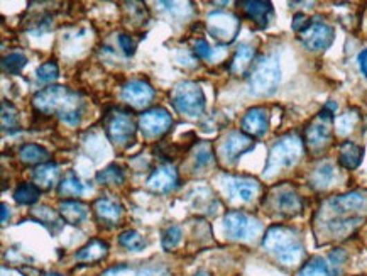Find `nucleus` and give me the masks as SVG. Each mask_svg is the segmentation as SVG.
Here are the masks:
<instances>
[{"label":"nucleus","instance_id":"nucleus-1","mask_svg":"<svg viewBox=\"0 0 367 276\" xmlns=\"http://www.w3.org/2000/svg\"><path fill=\"white\" fill-rule=\"evenodd\" d=\"M36 111L46 116H58L68 126H78L83 117V98L80 93L71 92L68 86L49 85L32 97Z\"/></svg>","mask_w":367,"mask_h":276},{"label":"nucleus","instance_id":"nucleus-2","mask_svg":"<svg viewBox=\"0 0 367 276\" xmlns=\"http://www.w3.org/2000/svg\"><path fill=\"white\" fill-rule=\"evenodd\" d=\"M263 248L285 266L300 263L303 256V244L298 232L288 226H271L263 239Z\"/></svg>","mask_w":367,"mask_h":276},{"label":"nucleus","instance_id":"nucleus-3","mask_svg":"<svg viewBox=\"0 0 367 276\" xmlns=\"http://www.w3.org/2000/svg\"><path fill=\"white\" fill-rule=\"evenodd\" d=\"M303 156V141L298 134H286L274 142L270 151L264 178H274L279 172L291 168Z\"/></svg>","mask_w":367,"mask_h":276},{"label":"nucleus","instance_id":"nucleus-4","mask_svg":"<svg viewBox=\"0 0 367 276\" xmlns=\"http://www.w3.org/2000/svg\"><path fill=\"white\" fill-rule=\"evenodd\" d=\"M281 82V65L279 56L270 55L259 58L249 77V89L256 97H270L278 90Z\"/></svg>","mask_w":367,"mask_h":276},{"label":"nucleus","instance_id":"nucleus-5","mask_svg":"<svg viewBox=\"0 0 367 276\" xmlns=\"http://www.w3.org/2000/svg\"><path fill=\"white\" fill-rule=\"evenodd\" d=\"M205 102V93H203L202 86L195 82H180L171 92L173 107L181 116L191 117V119L203 114Z\"/></svg>","mask_w":367,"mask_h":276},{"label":"nucleus","instance_id":"nucleus-6","mask_svg":"<svg viewBox=\"0 0 367 276\" xmlns=\"http://www.w3.org/2000/svg\"><path fill=\"white\" fill-rule=\"evenodd\" d=\"M337 111L335 102H328L317 119L306 127L305 136H306V145L312 151H321L323 147L328 146V142L332 141V129L330 124L334 122V114Z\"/></svg>","mask_w":367,"mask_h":276},{"label":"nucleus","instance_id":"nucleus-7","mask_svg":"<svg viewBox=\"0 0 367 276\" xmlns=\"http://www.w3.org/2000/svg\"><path fill=\"white\" fill-rule=\"evenodd\" d=\"M224 229L227 236L232 237V239L251 241L259 236L261 230H263V224L245 212L230 210L224 217Z\"/></svg>","mask_w":367,"mask_h":276},{"label":"nucleus","instance_id":"nucleus-8","mask_svg":"<svg viewBox=\"0 0 367 276\" xmlns=\"http://www.w3.org/2000/svg\"><path fill=\"white\" fill-rule=\"evenodd\" d=\"M208 31L220 43L229 44L237 37L241 29V19L236 14L225 12V10H215L207 17Z\"/></svg>","mask_w":367,"mask_h":276},{"label":"nucleus","instance_id":"nucleus-9","mask_svg":"<svg viewBox=\"0 0 367 276\" xmlns=\"http://www.w3.org/2000/svg\"><path fill=\"white\" fill-rule=\"evenodd\" d=\"M105 132H107V138L117 146H127L135 141L134 120L126 112L117 111L112 116H109Z\"/></svg>","mask_w":367,"mask_h":276},{"label":"nucleus","instance_id":"nucleus-10","mask_svg":"<svg viewBox=\"0 0 367 276\" xmlns=\"http://www.w3.org/2000/svg\"><path fill=\"white\" fill-rule=\"evenodd\" d=\"M270 203L276 210V214L283 215V217H293L303 209V200H301L300 194L290 185L272 188L270 194Z\"/></svg>","mask_w":367,"mask_h":276},{"label":"nucleus","instance_id":"nucleus-11","mask_svg":"<svg viewBox=\"0 0 367 276\" xmlns=\"http://www.w3.org/2000/svg\"><path fill=\"white\" fill-rule=\"evenodd\" d=\"M173 126V117L166 109L154 107L139 116V129L146 138H160Z\"/></svg>","mask_w":367,"mask_h":276},{"label":"nucleus","instance_id":"nucleus-12","mask_svg":"<svg viewBox=\"0 0 367 276\" xmlns=\"http://www.w3.org/2000/svg\"><path fill=\"white\" fill-rule=\"evenodd\" d=\"M300 39L312 51H323V49L330 48V44L334 43V28L328 26L327 22L312 21L308 28L303 33H300Z\"/></svg>","mask_w":367,"mask_h":276},{"label":"nucleus","instance_id":"nucleus-13","mask_svg":"<svg viewBox=\"0 0 367 276\" xmlns=\"http://www.w3.org/2000/svg\"><path fill=\"white\" fill-rule=\"evenodd\" d=\"M224 188L230 199L239 202H252L259 194V183L245 176H225Z\"/></svg>","mask_w":367,"mask_h":276},{"label":"nucleus","instance_id":"nucleus-14","mask_svg":"<svg viewBox=\"0 0 367 276\" xmlns=\"http://www.w3.org/2000/svg\"><path fill=\"white\" fill-rule=\"evenodd\" d=\"M241 127L251 138H263L270 129V112L264 107L249 109L242 117Z\"/></svg>","mask_w":367,"mask_h":276},{"label":"nucleus","instance_id":"nucleus-15","mask_svg":"<svg viewBox=\"0 0 367 276\" xmlns=\"http://www.w3.org/2000/svg\"><path fill=\"white\" fill-rule=\"evenodd\" d=\"M122 98L129 105L135 109H142L151 105L154 98V89L149 83L142 80H132L122 89Z\"/></svg>","mask_w":367,"mask_h":276},{"label":"nucleus","instance_id":"nucleus-16","mask_svg":"<svg viewBox=\"0 0 367 276\" xmlns=\"http://www.w3.org/2000/svg\"><path fill=\"white\" fill-rule=\"evenodd\" d=\"M180 185V176L173 166H160L151 173L147 187L156 194H169Z\"/></svg>","mask_w":367,"mask_h":276},{"label":"nucleus","instance_id":"nucleus-17","mask_svg":"<svg viewBox=\"0 0 367 276\" xmlns=\"http://www.w3.org/2000/svg\"><path fill=\"white\" fill-rule=\"evenodd\" d=\"M252 147H254V139L251 136L241 131H232L222 145V154L229 161H236L242 154L249 153Z\"/></svg>","mask_w":367,"mask_h":276},{"label":"nucleus","instance_id":"nucleus-18","mask_svg":"<svg viewBox=\"0 0 367 276\" xmlns=\"http://www.w3.org/2000/svg\"><path fill=\"white\" fill-rule=\"evenodd\" d=\"M330 209L337 215H350L354 212L364 210L367 207V195L361 192H350V194L339 195L328 202Z\"/></svg>","mask_w":367,"mask_h":276},{"label":"nucleus","instance_id":"nucleus-19","mask_svg":"<svg viewBox=\"0 0 367 276\" xmlns=\"http://www.w3.org/2000/svg\"><path fill=\"white\" fill-rule=\"evenodd\" d=\"M242 9H244L245 17L252 21L257 28H267L274 16V9H272L271 2H263V0H247V2H241Z\"/></svg>","mask_w":367,"mask_h":276},{"label":"nucleus","instance_id":"nucleus-20","mask_svg":"<svg viewBox=\"0 0 367 276\" xmlns=\"http://www.w3.org/2000/svg\"><path fill=\"white\" fill-rule=\"evenodd\" d=\"M59 215L66 224L82 226L88 219V207L80 200H63L59 203Z\"/></svg>","mask_w":367,"mask_h":276},{"label":"nucleus","instance_id":"nucleus-21","mask_svg":"<svg viewBox=\"0 0 367 276\" xmlns=\"http://www.w3.org/2000/svg\"><path fill=\"white\" fill-rule=\"evenodd\" d=\"M93 210H95L97 217L109 226L117 224L124 214L122 207H120L119 203L113 202L111 199H105V196L95 200V203H93Z\"/></svg>","mask_w":367,"mask_h":276},{"label":"nucleus","instance_id":"nucleus-22","mask_svg":"<svg viewBox=\"0 0 367 276\" xmlns=\"http://www.w3.org/2000/svg\"><path fill=\"white\" fill-rule=\"evenodd\" d=\"M58 176L59 169L55 163H44V165L36 166L32 172L34 185H37L41 190H51L58 181Z\"/></svg>","mask_w":367,"mask_h":276},{"label":"nucleus","instance_id":"nucleus-23","mask_svg":"<svg viewBox=\"0 0 367 276\" xmlns=\"http://www.w3.org/2000/svg\"><path fill=\"white\" fill-rule=\"evenodd\" d=\"M109 244L100 239H92L88 244L83 246L80 251L75 255V259L80 263H97V261L104 259L107 256Z\"/></svg>","mask_w":367,"mask_h":276},{"label":"nucleus","instance_id":"nucleus-24","mask_svg":"<svg viewBox=\"0 0 367 276\" xmlns=\"http://www.w3.org/2000/svg\"><path fill=\"white\" fill-rule=\"evenodd\" d=\"M362 156H364V147H361L355 142H344L340 146L339 153V163L346 169H355L362 163Z\"/></svg>","mask_w":367,"mask_h":276},{"label":"nucleus","instance_id":"nucleus-25","mask_svg":"<svg viewBox=\"0 0 367 276\" xmlns=\"http://www.w3.org/2000/svg\"><path fill=\"white\" fill-rule=\"evenodd\" d=\"M254 56H256L254 48L249 46V44H241V46L237 48L236 55H234L232 62H230V71H232L234 75L247 73V70L252 65Z\"/></svg>","mask_w":367,"mask_h":276},{"label":"nucleus","instance_id":"nucleus-26","mask_svg":"<svg viewBox=\"0 0 367 276\" xmlns=\"http://www.w3.org/2000/svg\"><path fill=\"white\" fill-rule=\"evenodd\" d=\"M334 180H335V166L328 161L320 163V165L313 169L312 176H310L312 185L315 188H319V190H325V188L330 187V185L334 183Z\"/></svg>","mask_w":367,"mask_h":276},{"label":"nucleus","instance_id":"nucleus-27","mask_svg":"<svg viewBox=\"0 0 367 276\" xmlns=\"http://www.w3.org/2000/svg\"><path fill=\"white\" fill-rule=\"evenodd\" d=\"M337 268L328 264L323 258H312L300 270L298 276H337Z\"/></svg>","mask_w":367,"mask_h":276},{"label":"nucleus","instance_id":"nucleus-28","mask_svg":"<svg viewBox=\"0 0 367 276\" xmlns=\"http://www.w3.org/2000/svg\"><path fill=\"white\" fill-rule=\"evenodd\" d=\"M48 156V149H44V147L39 145H34V142L22 146L21 153H19V158H21V161L26 163V165H44Z\"/></svg>","mask_w":367,"mask_h":276},{"label":"nucleus","instance_id":"nucleus-29","mask_svg":"<svg viewBox=\"0 0 367 276\" xmlns=\"http://www.w3.org/2000/svg\"><path fill=\"white\" fill-rule=\"evenodd\" d=\"M32 217L36 219L37 222H41L43 226H46V228H51L53 232L62 229L63 224L62 215H58L55 210L49 209V207H37V209H34Z\"/></svg>","mask_w":367,"mask_h":276},{"label":"nucleus","instance_id":"nucleus-30","mask_svg":"<svg viewBox=\"0 0 367 276\" xmlns=\"http://www.w3.org/2000/svg\"><path fill=\"white\" fill-rule=\"evenodd\" d=\"M41 188L34 183H22L19 185L14 192V200L21 205H34L39 200Z\"/></svg>","mask_w":367,"mask_h":276},{"label":"nucleus","instance_id":"nucleus-31","mask_svg":"<svg viewBox=\"0 0 367 276\" xmlns=\"http://www.w3.org/2000/svg\"><path fill=\"white\" fill-rule=\"evenodd\" d=\"M83 192H85V187L73 172L66 173V176L58 185V194L62 196H80Z\"/></svg>","mask_w":367,"mask_h":276},{"label":"nucleus","instance_id":"nucleus-32","mask_svg":"<svg viewBox=\"0 0 367 276\" xmlns=\"http://www.w3.org/2000/svg\"><path fill=\"white\" fill-rule=\"evenodd\" d=\"M210 163H214V149H211L210 142H198L195 146V151H193V165L198 169L207 168V166H210Z\"/></svg>","mask_w":367,"mask_h":276},{"label":"nucleus","instance_id":"nucleus-33","mask_svg":"<svg viewBox=\"0 0 367 276\" xmlns=\"http://www.w3.org/2000/svg\"><path fill=\"white\" fill-rule=\"evenodd\" d=\"M26 65H28V58L22 53H10V55L3 56L2 59L3 73L9 75H19Z\"/></svg>","mask_w":367,"mask_h":276},{"label":"nucleus","instance_id":"nucleus-34","mask_svg":"<svg viewBox=\"0 0 367 276\" xmlns=\"http://www.w3.org/2000/svg\"><path fill=\"white\" fill-rule=\"evenodd\" d=\"M124 180H126V175L120 169V166L111 165L105 169L97 173V181L100 185H122Z\"/></svg>","mask_w":367,"mask_h":276},{"label":"nucleus","instance_id":"nucleus-35","mask_svg":"<svg viewBox=\"0 0 367 276\" xmlns=\"http://www.w3.org/2000/svg\"><path fill=\"white\" fill-rule=\"evenodd\" d=\"M119 244L122 246V248H126L127 251L134 252L142 251V249L146 248V241H144V237L139 232H135V230H124L119 236Z\"/></svg>","mask_w":367,"mask_h":276},{"label":"nucleus","instance_id":"nucleus-36","mask_svg":"<svg viewBox=\"0 0 367 276\" xmlns=\"http://www.w3.org/2000/svg\"><path fill=\"white\" fill-rule=\"evenodd\" d=\"M359 122V112L357 111H347L346 114L339 116L335 119V129L340 136L349 134L350 131H354L355 124Z\"/></svg>","mask_w":367,"mask_h":276},{"label":"nucleus","instance_id":"nucleus-37","mask_svg":"<svg viewBox=\"0 0 367 276\" xmlns=\"http://www.w3.org/2000/svg\"><path fill=\"white\" fill-rule=\"evenodd\" d=\"M36 75H37V80L39 82L53 83V82L58 80L59 68L55 62H48V63H44V65H41L39 68H37Z\"/></svg>","mask_w":367,"mask_h":276},{"label":"nucleus","instance_id":"nucleus-38","mask_svg":"<svg viewBox=\"0 0 367 276\" xmlns=\"http://www.w3.org/2000/svg\"><path fill=\"white\" fill-rule=\"evenodd\" d=\"M181 237H183L181 229L178 228V226H169V228L162 232V248H164L166 251L176 248V246L181 243Z\"/></svg>","mask_w":367,"mask_h":276},{"label":"nucleus","instance_id":"nucleus-39","mask_svg":"<svg viewBox=\"0 0 367 276\" xmlns=\"http://www.w3.org/2000/svg\"><path fill=\"white\" fill-rule=\"evenodd\" d=\"M19 124V117H17V111L12 104H7L3 102L2 104V127L7 129V127H16Z\"/></svg>","mask_w":367,"mask_h":276},{"label":"nucleus","instance_id":"nucleus-40","mask_svg":"<svg viewBox=\"0 0 367 276\" xmlns=\"http://www.w3.org/2000/svg\"><path fill=\"white\" fill-rule=\"evenodd\" d=\"M195 55L202 59H210L214 56V48L205 39H198L195 44Z\"/></svg>","mask_w":367,"mask_h":276},{"label":"nucleus","instance_id":"nucleus-41","mask_svg":"<svg viewBox=\"0 0 367 276\" xmlns=\"http://www.w3.org/2000/svg\"><path fill=\"white\" fill-rule=\"evenodd\" d=\"M119 44H120V48H122V51L126 53L127 56L134 55L135 43H134V39H132L131 34H120V36H119Z\"/></svg>","mask_w":367,"mask_h":276},{"label":"nucleus","instance_id":"nucleus-42","mask_svg":"<svg viewBox=\"0 0 367 276\" xmlns=\"http://www.w3.org/2000/svg\"><path fill=\"white\" fill-rule=\"evenodd\" d=\"M104 276H139V275L134 268L126 266V264H120V266H115V268H112V270L105 271Z\"/></svg>","mask_w":367,"mask_h":276},{"label":"nucleus","instance_id":"nucleus-43","mask_svg":"<svg viewBox=\"0 0 367 276\" xmlns=\"http://www.w3.org/2000/svg\"><path fill=\"white\" fill-rule=\"evenodd\" d=\"M310 19L305 16V14H297V16H294L293 19V29L297 33H303L306 28H308L310 26Z\"/></svg>","mask_w":367,"mask_h":276},{"label":"nucleus","instance_id":"nucleus-44","mask_svg":"<svg viewBox=\"0 0 367 276\" xmlns=\"http://www.w3.org/2000/svg\"><path fill=\"white\" fill-rule=\"evenodd\" d=\"M346 259H347V255L342 251V249H335V251L330 255V261H332V264H334L335 268L342 266V263Z\"/></svg>","mask_w":367,"mask_h":276},{"label":"nucleus","instance_id":"nucleus-45","mask_svg":"<svg viewBox=\"0 0 367 276\" xmlns=\"http://www.w3.org/2000/svg\"><path fill=\"white\" fill-rule=\"evenodd\" d=\"M357 62H359V68H361L362 75H364V77L367 78V49H364V51L359 53Z\"/></svg>","mask_w":367,"mask_h":276},{"label":"nucleus","instance_id":"nucleus-46","mask_svg":"<svg viewBox=\"0 0 367 276\" xmlns=\"http://www.w3.org/2000/svg\"><path fill=\"white\" fill-rule=\"evenodd\" d=\"M9 219H10V209L6 205V203H2V224H7Z\"/></svg>","mask_w":367,"mask_h":276},{"label":"nucleus","instance_id":"nucleus-47","mask_svg":"<svg viewBox=\"0 0 367 276\" xmlns=\"http://www.w3.org/2000/svg\"><path fill=\"white\" fill-rule=\"evenodd\" d=\"M195 276H210V275H208L207 271H203V270H202V271H198V273H196Z\"/></svg>","mask_w":367,"mask_h":276},{"label":"nucleus","instance_id":"nucleus-48","mask_svg":"<svg viewBox=\"0 0 367 276\" xmlns=\"http://www.w3.org/2000/svg\"><path fill=\"white\" fill-rule=\"evenodd\" d=\"M46 276H63V275H59V273H49Z\"/></svg>","mask_w":367,"mask_h":276}]
</instances>
